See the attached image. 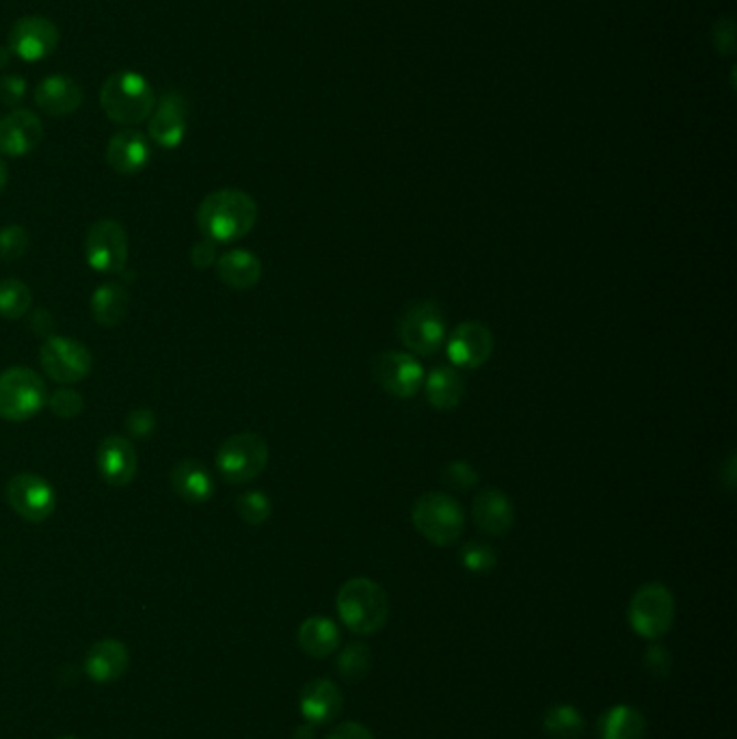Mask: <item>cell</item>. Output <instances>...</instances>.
<instances>
[{
    "mask_svg": "<svg viewBox=\"0 0 737 739\" xmlns=\"http://www.w3.org/2000/svg\"><path fill=\"white\" fill-rule=\"evenodd\" d=\"M197 227L212 243H236L258 223L256 200L238 189H221L204 197L195 214Z\"/></svg>",
    "mask_w": 737,
    "mask_h": 739,
    "instance_id": "obj_1",
    "label": "cell"
},
{
    "mask_svg": "<svg viewBox=\"0 0 737 739\" xmlns=\"http://www.w3.org/2000/svg\"><path fill=\"white\" fill-rule=\"evenodd\" d=\"M100 106L110 121L119 126H139L150 119L157 106V94L143 74L121 69L103 83Z\"/></svg>",
    "mask_w": 737,
    "mask_h": 739,
    "instance_id": "obj_2",
    "label": "cell"
},
{
    "mask_svg": "<svg viewBox=\"0 0 737 739\" xmlns=\"http://www.w3.org/2000/svg\"><path fill=\"white\" fill-rule=\"evenodd\" d=\"M338 614L353 634H376L389 619V599L376 581L353 578L338 592Z\"/></svg>",
    "mask_w": 737,
    "mask_h": 739,
    "instance_id": "obj_3",
    "label": "cell"
},
{
    "mask_svg": "<svg viewBox=\"0 0 737 739\" xmlns=\"http://www.w3.org/2000/svg\"><path fill=\"white\" fill-rule=\"evenodd\" d=\"M46 405L49 387L35 370L13 366L0 372V418L4 422H29Z\"/></svg>",
    "mask_w": 737,
    "mask_h": 739,
    "instance_id": "obj_4",
    "label": "cell"
},
{
    "mask_svg": "<svg viewBox=\"0 0 737 739\" xmlns=\"http://www.w3.org/2000/svg\"><path fill=\"white\" fill-rule=\"evenodd\" d=\"M412 522L428 543L448 547L461 538L466 529V513L452 495L435 491L424 493L414 504Z\"/></svg>",
    "mask_w": 737,
    "mask_h": 739,
    "instance_id": "obj_5",
    "label": "cell"
},
{
    "mask_svg": "<svg viewBox=\"0 0 737 739\" xmlns=\"http://www.w3.org/2000/svg\"><path fill=\"white\" fill-rule=\"evenodd\" d=\"M268 443L258 432H238L227 437L216 450V470L229 484H247L263 475L268 465Z\"/></svg>",
    "mask_w": 737,
    "mask_h": 739,
    "instance_id": "obj_6",
    "label": "cell"
},
{
    "mask_svg": "<svg viewBox=\"0 0 737 739\" xmlns=\"http://www.w3.org/2000/svg\"><path fill=\"white\" fill-rule=\"evenodd\" d=\"M675 599L673 592L658 581L644 583L633 592L630 603V625L647 640H658L673 628Z\"/></svg>",
    "mask_w": 737,
    "mask_h": 739,
    "instance_id": "obj_7",
    "label": "cell"
},
{
    "mask_svg": "<svg viewBox=\"0 0 737 739\" xmlns=\"http://www.w3.org/2000/svg\"><path fill=\"white\" fill-rule=\"evenodd\" d=\"M400 342L416 355L432 357L437 355L448 338L446 317L439 306L432 301H421L412 306L398 322Z\"/></svg>",
    "mask_w": 737,
    "mask_h": 739,
    "instance_id": "obj_8",
    "label": "cell"
},
{
    "mask_svg": "<svg viewBox=\"0 0 737 739\" xmlns=\"http://www.w3.org/2000/svg\"><path fill=\"white\" fill-rule=\"evenodd\" d=\"M40 364L54 383L72 387L92 374L94 355L85 344L53 333L40 349Z\"/></svg>",
    "mask_w": 737,
    "mask_h": 739,
    "instance_id": "obj_9",
    "label": "cell"
},
{
    "mask_svg": "<svg viewBox=\"0 0 737 739\" xmlns=\"http://www.w3.org/2000/svg\"><path fill=\"white\" fill-rule=\"evenodd\" d=\"M4 500L9 508L29 524H42L51 520L56 508L53 484L33 472L11 475L4 486Z\"/></svg>",
    "mask_w": 737,
    "mask_h": 739,
    "instance_id": "obj_10",
    "label": "cell"
},
{
    "mask_svg": "<svg viewBox=\"0 0 737 739\" xmlns=\"http://www.w3.org/2000/svg\"><path fill=\"white\" fill-rule=\"evenodd\" d=\"M85 263L96 272L117 275L128 265V234L115 218H98L85 236Z\"/></svg>",
    "mask_w": 737,
    "mask_h": 739,
    "instance_id": "obj_11",
    "label": "cell"
},
{
    "mask_svg": "<svg viewBox=\"0 0 737 739\" xmlns=\"http://www.w3.org/2000/svg\"><path fill=\"white\" fill-rule=\"evenodd\" d=\"M372 374L385 394L407 400L418 396L424 385V368L412 353L385 351L374 360Z\"/></svg>",
    "mask_w": 737,
    "mask_h": 739,
    "instance_id": "obj_12",
    "label": "cell"
},
{
    "mask_svg": "<svg viewBox=\"0 0 737 739\" xmlns=\"http://www.w3.org/2000/svg\"><path fill=\"white\" fill-rule=\"evenodd\" d=\"M58 26L44 15H24L9 31V51L26 63L44 61L58 46Z\"/></svg>",
    "mask_w": 737,
    "mask_h": 739,
    "instance_id": "obj_13",
    "label": "cell"
},
{
    "mask_svg": "<svg viewBox=\"0 0 737 739\" xmlns=\"http://www.w3.org/2000/svg\"><path fill=\"white\" fill-rule=\"evenodd\" d=\"M444 346L455 368L476 370L482 368L491 360L495 340L487 324L468 320L446 338Z\"/></svg>",
    "mask_w": 737,
    "mask_h": 739,
    "instance_id": "obj_14",
    "label": "cell"
},
{
    "mask_svg": "<svg viewBox=\"0 0 737 739\" xmlns=\"http://www.w3.org/2000/svg\"><path fill=\"white\" fill-rule=\"evenodd\" d=\"M186 132L189 100L178 92H169L160 98L148 119V135L162 150H175L184 143Z\"/></svg>",
    "mask_w": 737,
    "mask_h": 739,
    "instance_id": "obj_15",
    "label": "cell"
},
{
    "mask_svg": "<svg viewBox=\"0 0 737 739\" xmlns=\"http://www.w3.org/2000/svg\"><path fill=\"white\" fill-rule=\"evenodd\" d=\"M98 474L110 486H128L139 472L135 443L124 435H108L96 452Z\"/></svg>",
    "mask_w": 737,
    "mask_h": 739,
    "instance_id": "obj_16",
    "label": "cell"
},
{
    "mask_svg": "<svg viewBox=\"0 0 737 739\" xmlns=\"http://www.w3.org/2000/svg\"><path fill=\"white\" fill-rule=\"evenodd\" d=\"M44 139L42 119L26 108H15L0 119V152L18 159L31 154Z\"/></svg>",
    "mask_w": 737,
    "mask_h": 739,
    "instance_id": "obj_17",
    "label": "cell"
},
{
    "mask_svg": "<svg viewBox=\"0 0 737 739\" xmlns=\"http://www.w3.org/2000/svg\"><path fill=\"white\" fill-rule=\"evenodd\" d=\"M152 160L150 139L139 130H121L106 146V162L119 175H137Z\"/></svg>",
    "mask_w": 737,
    "mask_h": 739,
    "instance_id": "obj_18",
    "label": "cell"
},
{
    "mask_svg": "<svg viewBox=\"0 0 737 739\" xmlns=\"http://www.w3.org/2000/svg\"><path fill=\"white\" fill-rule=\"evenodd\" d=\"M476 528L487 536H506L515 526V506L500 489H482L472 504Z\"/></svg>",
    "mask_w": 737,
    "mask_h": 739,
    "instance_id": "obj_19",
    "label": "cell"
},
{
    "mask_svg": "<svg viewBox=\"0 0 737 739\" xmlns=\"http://www.w3.org/2000/svg\"><path fill=\"white\" fill-rule=\"evenodd\" d=\"M85 100L83 87L63 74L46 76L35 89V105L51 117H67L76 113Z\"/></svg>",
    "mask_w": 737,
    "mask_h": 739,
    "instance_id": "obj_20",
    "label": "cell"
},
{
    "mask_svg": "<svg viewBox=\"0 0 737 739\" xmlns=\"http://www.w3.org/2000/svg\"><path fill=\"white\" fill-rule=\"evenodd\" d=\"M342 707L344 696L329 679H314L301 692V714L314 727L333 722L342 714Z\"/></svg>",
    "mask_w": 737,
    "mask_h": 739,
    "instance_id": "obj_21",
    "label": "cell"
},
{
    "mask_svg": "<svg viewBox=\"0 0 737 739\" xmlns=\"http://www.w3.org/2000/svg\"><path fill=\"white\" fill-rule=\"evenodd\" d=\"M171 489L178 497H182L186 504H206L214 495V478L211 470L195 461V459H182L171 468Z\"/></svg>",
    "mask_w": 737,
    "mask_h": 739,
    "instance_id": "obj_22",
    "label": "cell"
},
{
    "mask_svg": "<svg viewBox=\"0 0 737 739\" xmlns=\"http://www.w3.org/2000/svg\"><path fill=\"white\" fill-rule=\"evenodd\" d=\"M216 275L223 286L232 290H252L263 279V263L247 249H229L218 256Z\"/></svg>",
    "mask_w": 737,
    "mask_h": 739,
    "instance_id": "obj_23",
    "label": "cell"
},
{
    "mask_svg": "<svg viewBox=\"0 0 737 739\" xmlns=\"http://www.w3.org/2000/svg\"><path fill=\"white\" fill-rule=\"evenodd\" d=\"M421 387L432 409L452 411L461 405L466 396V376L459 372V368L437 366L424 376Z\"/></svg>",
    "mask_w": 737,
    "mask_h": 739,
    "instance_id": "obj_24",
    "label": "cell"
},
{
    "mask_svg": "<svg viewBox=\"0 0 737 739\" xmlns=\"http://www.w3.org/2000/svg\"><path fill=\"white\" fill-rule=\"evenodd\" d=\"M126 668H128V649L117 640L110 638L100 640L87 653L85 671L98 684H110L119 679L126 673Z\"/></svg>",
    "mask_w": 737,
    "mask_h": 739,
    "instance_id": "obj_25",
    "label": "cell"
},
{
    "mask_svg": "<svg viewBox=\"0 0 737 739\" xmlns=\"http://www.w3.org/2000/svg\"><path fill=\"white\" fill-rule=\"evenodd\" d=\"M89 306H92V317L100 326H108V329L119 326L128 318L130 294L121 283L108 281L100 288H96Z\"/></svg>",
    "mask_w": 737,
    "mask_h": 739,
    "instance_id": "obj_26",
    "label": "cell"
},
{
    "mask_svg": "<svg viewBox=\"0 0 737 739\" xmlns=\"http://www.w3.org/2000/svg\"><path fill=\"white\" fill-rule=\"evenodd\" d=\"M340 640H342L340 628L327 617H312L299 628V646L310 657H317V660L335 653L340 646Z\"/></svg>",
    "mask_w": 737,
    "mask_h": 739,
    "instance_id": "obj_27",
    "label": "cell"
},
{
    "mask_svg": "<svg viewBox=\"0 0 737 739\" xmlns=\"http://www.w3.org/2000/svg\"><path fill=\"white\" fill-rule=\"evenodd\" d=\"M647 733L644 716L630 705H617L599 720L601 739H642Z\"/></svg>",
    "mask_w": 737,
    "mask_h": 739,
    "instance_id": "obj_28",
    "label": "cell"
},
{
    "mask_svg": "<svg viewBox=\"0 0 737 739\" xmlns=\"http://www.w3.org/2000/svg\"><path fill=\"white\" fill-rule=\"evenodd\" d=\"M33 306V292L22 279L0 281V318L20 320L26 317Z\"/></svg>",
    "mask_w": 737,
    "mask_h": 739,
    "instance_id": "obj_29",
    "label": "cell"
},
{
    "mask_svg": "<svg viewBox=\"0 0 737 739\" xmlns=\"http://www.w3.org/2000/svg\"><path fill=\"white\" fill-rule=\"evenodd\" d=\"M545 731L552 739H578L584 733V716L572 705H556L545 714Z\"/></svg>",
    "mask_w": 737,
    "mask_h": 739,
    "instance_id": "obj_30",
    "label": "cell"
},
{
    "mask_svg": "<svg viewBox=\"0 0 737 739\" xmlns=\"http://www.w3.org/2000/svg\"><path fill=\"white\" fill-rule=\"evenodd\" d=\"M335 666L346 682H362L372 668V651L362 642H353L340 653Z\"/></svg>",
    "mask_w": 737,
    "mask_h": 739,
    "instance_id": "obj_31",
    "label": "cell"
},
{
    "mask_svg": "<svg viewBox=\"0 0 737 739\" xmlns=\"http://www.w3.org/2000/svg\"><path fill=\"white\" fill-rule=\"evenodd\" d=\"M236 513L247 526H264L273 513V502L260 489L245 491L236 497Z\"/></svg>",
    "mask_w": 737,
    "mask_h": 739,
    "instance_id": "obj_32",
    "label": "cell"
},
{
    "mask_svg": "<svg viewBox=\"0 0 737 739\" xmlns=\"http://www.w3.org/2000/svg\"><path fill=\"white\" fill-rule=\"evenodd\" d=\"M459 560L470 574H489L498 565V554L484 540H470L461 547Z\"/></svg>",
    "mask_w": 737,
    "mask_h": 739,
    "instance_id": "obj_33",
    "label": "cell"
},
{
    "mask_svg": "<svg viewBox=\"0 0 737 739\" xmlns=\"http://www.w3.org/2000/svg\"><path fill=\"white\" fill-rule=\"evenodd\" d=\"M31 245V236L24 225L11 223L0 227V260L2 263H15L20 260Z\"/></svg>",
    "mask_w": 737,
    "mask_h": 739,
    "instance_id": "obj_34",
    "label": "cell"
},
{
    "mask_svg": "<svg viewBox=\"0 0 737 739\" xmlns=\"http://www.w3.org/2000/svg\"><path fill=\"white\" fill-rule=\"evenodd\" d=\"M58 420H74L83 414L85 409V398L81 396V392H76L74 387H58L53 396H49V405H46Z\"/></svg>",
    "mask_w": 737,
    "mask_h": 739,
    "instance_id": "obj_35",
    "label": "cell"
},
{
    "mask_svg": "<svg viewBox=\"0 0 737 739\" xmlns=\"http://www.w3.org/2000/svg\"><path fill=\"white\" fill-rule=\"evenodd\" d=\"M124 426H126V437L130 441L132 439L146 441V439H150L154 435V430L159 426V418H157V414L152 409L141 407V409H135V411L128 414Z\"/></svg>",
    "mask_w": 737,
    "mask_h": 739,
    "instance_id": "obj_36",
    "label": "cell"
},
{
    "mask_svg": "<svg viewBox=\"0 0 737 739\" xmlns=\"http://www.w3.org/2000/svg\"><path fill=\"white\" fill-rule=\"evenodd\" d=\"M441 482L452 491H468L478 484V472L468 461H452L444 468Z\"/></svg>",
    "mask_w": 737,
    "mask_h": 739,
    "instance_id": "obj_37",
    "label": "cell"
},
{
    "mask_svg": "<svg viewBox=\"0 0 737 739\" xmlns=\"http://www.w3.org/2000/svg\"><path fill=\"white\" fill-rule=\"evenodd\" d=\"M26 78L15 76V74H7L0 78V103L7 106H18L24 96H26Z\"/></svg>",
    "mask_w": 737,
    "mask_h": 739,
    "instance_id": "obj_38",
    "label": "cell"
},
{
    "mask_svg": "<svg viewBox=\"0 0 737 739\" xmlns=\"http://www.w3.org/2000/svg\"><path fill=\"white\" fill-rule=\"evenodd\" d=\"M644 668L653 677H666L671 673V653L662 646H651L644 657Z\"/></svg>",
    "mask_w": 737,
    "mask_h": 739,
    "instance_id": "obj_39",
    "label": "cell"
},
{
    "mask_svg": "<svg viewBox=\"0 0 737 739\" xmlns=\"http://www.w3.org/2000/svg\"><path fill=\"white\" fill-rule=\"evenodd\" d=\"M216 260H218L216 243H212L209 238H204V240H200L197 245H193V249H191V263H193L195 268L206 270V268L216 265Z\"/></svg>",
    "mask_w": 737,
    "mask_h": 739,
    "instance_id": "obj_40",
    "label": "cell"
},
{
    "mask_svg": "<svg viewBox=\"0 0 737 739\" xmlns=\"http://www.w3.org/2000/svg\"><path fill=\"white\" fill-rule=\"evenodd\" d=\"M327 739H374V736L360 722H344L335 727Z\"/></svg>",
    "mask_w": 737,
    "mask_h": 739,
    "instance_id": "obj_41",
    "label": "cell"
},
{
    "mask_svg": "<svg viewBox=\"0 0 737 739\" xmlns=\"http://www.w3.org/2000/svg\"><path fill=\"white\" fill-rule=\"evenodd\" d=\"M297 739H314V725H306L297 731Z\"/></svg>",
    "mask_w": 737,
    "mask_h": 739,
    "instance_id": "obj_42",
    "label": "cell"
},
{
    "mask_svg": "<svg viewBox=\"0 0 737 739\" xmlns=\"http://www.w3.org/2000/svg\"><path fill=\"white\" fill-rule=\"evenodd\" d=\"M7 182H9V171H7V164L0 160V193L7 189Z\"/></svg>",
    "mask_w": 737,
    "mask_h": 739,
    "instance_id": "obj_43",
    "label": "cell"
},
{
    "mask_svg": "<svg viewBox=\"0 0 737 739\" xmlns=\"http://www.w3.org/2000/svg\"><path fill=\"white\" fill-rule=\"evenodd\" d=\"M9 61H11V51H9V46H0V69L7 67Z\"/></svg>",
    "mask_w": 737,
    "mask_h": 739,
    "instance_id": "obj_44",
    "label": "cell"
},
{
    "mask_svg": "<svg viewBox=\"0 0 737 739\" xmlns=\"http://www.w3.org/2000/svg\"><path fill=\"white\" fill-rule=\"evenodd\" d=\"M58 739H78V738H72V736H67V738H58Z\"/></svg>",
    "mask_w": 737,
    "mask_h": 739,
    "instance_id": "obj_45",
    "label": "cell"
}]
</instances>
